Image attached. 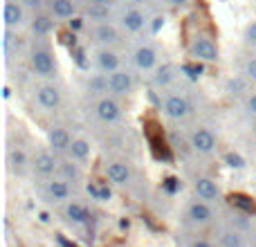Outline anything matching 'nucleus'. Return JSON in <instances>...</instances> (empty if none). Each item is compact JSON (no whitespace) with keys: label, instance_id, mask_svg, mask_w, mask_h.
<instances>
[{"label":"nucleus","instance_id":"obj_1","mask_svg":"<svg viewBox=\"0 0 256 247\" xmlns=\"http://www.w3.org/2000/svg\"><path fill=\"white\" fill-rule=\"evenodd\" d=\"M25 56L32 74L38 81L56 79L58 76V58L48 38H32V43L25 50Z\"/></svg>","mask_w":256,"mask_h":247},{"label":"nucleus","instance_id":"obj_2","mask_svg":"<svg viewBox=\"0 0 256 247\" xmlns=\"http://www.w3.org/2000/svg\"><path fill=\"white\" fill-rule=\"evenodd\" d=\"M126 56H128V63H130V70H135L137 74H150L155 68L162 66L164 50L153 38H146L132 45Z\"/></svg>","mask_w":256,"mask_h":247},{"label":"nucleus","instance_id":"obj_3","mask_svg":"<svg viewBox=\"0 0 256 247\" xmlns=\"http://www.w3.org/2000/svg\"><path fill=\"white\" fill-rule=\"evenodd\" d=\"M32 102L38 108L40 112H48V115H54L63 108L66 104V90L58 84L56 79H45L38 81V84L32 88Z\"/></svg>","mask_w":256,"mask_h":247},{"label":"nucleus","instance_id":"obj_4","mask_svg":"<svg viewBox=\"0 0 256 247\" xmlns=\"http://www.w3.org/2000/svg\"><path fill=\"white\" fill-rule=\"evenodd\" d=\"M160 110H162V115L166 117L168 122L180 124V122L191 120V117L196 115V104H194V99L186 92H182V90H168V92H164L162 102H160Z\"/></svg>","mask_w":256,"mask_h":247},{"label":"nucleus","instance_id":"obj_5","mask_svg":"<svg viewBox=\"0 0 256 247\" xmlns=\"http://www.w3.org/2000/svg\"><path fill=\"white\" fill-rule=\"evenodd\" d=\"M115 20L120 22V27L124 30L126 36H140L150 27V14L146 7H137V4L126 2L117 9Z\"/></svg>","mask_w":256,"mask_h":247},{"label":"nucleus","instance_id":"obj_6","mask_svg":"<svg viewBox=\"0 0 256 247\" xmlns=\"http://www.w3.org/2000/svg\"><path fill=\"white\" fill-rule=\"evenodd\" d=\"M86 36L88 43H92V48H122L126 34L120 27L117 20L108 22H94V25L86 27Z\"/></svg>","mask_w":256,"mask_h":247},{"label":"nucleus","instance_id":"obj_7","mask_svg":"<svg viewBox=\"0 0 256 247\" xmlns=\"http://www.w3.org/2000/svg\"><path fill=\"white\" fill-rule=\"evenodd\" d=\"M186 54L194 58L196 63H218L220 61V48H218V40L214 38L207 32H196L194 36L186 43Z\"/></svg>","mask_w":256,"mask_h":247},{"label":"nucleus","instance_id":"obj_8","mask_svg":"<svg viewBox=\"0 0 256 247\" xmlns=\"http://www.w3.org/2000/svg\"><path fill=\"white\" fill-rule=\"evenodd\" d=\"M104 176H106V180L110 182L112 186L128 189V186H132L137 173H135V166H132L130 160L122 158V155H115V158H106V162H104Z\"/></svg>","mask_w":256,"mask_h":247},{"label":"nucleus","instance_id":"obj_9","mask_svg":"<svg viewBox=\"0 0 256 247\" xmlns=\"http://www.w3.org/2000/svg\"><path fill=\"white\" fill-rule=\"evenodd\" d=\"M186 144L200 158H212L218 150V135L214 132L212 126L207 124H196L186 132Z\"/></svg>","mask_w":256,"mask_h":247},{"label":"nucleus","instance_id":"obj_10","mask_svg":"<svg viewBox=\"0 0 256 247\" xmlns=\"http://www.w3.org/2000/svg\"><path fill=\"white\" fill-rule=\"evenodd\" d=\"M90 110H92L94 120L99 124H106V126H115L124 120V104L120 97H112V94L94 97Z\"/></svg>","mask_w":256,"mask_h":247},{"label":"nucleus","instance_id":"obj_11","mask_svg":"<svg viewBox=\"0 0 256 247\" xmlns=\"http://www.w3.org/2000/svg\"><path fill=\"white\" fill-rule=\"evenodd\" d=\"M38 182H40V198L48 204H66L74 196V184H70L68 180H63L58 176Z\"/></svg>","mask_w":256,"mask_h":247},{"label":"nucleus","instance_id":"obj_12","mask_svg":"<svg viewBox=\"0 0 256 247\" xmlns=\"http://www.w3.org/2000/svg\"><path fill=\"white\" fill-rule=\"evenodd\" d=\"M124 54L120 48H92L90 52V61H92L94 72H102V74H110L115 70L124 68Z\"/></svg>","mask_w":256,"mask_h":247},{"label":"nucleus","instance_id":"obj_13","mask_svg":"<svg viewBox=\"0 0 256 247\" xmlns=\"http://www.w3.org/2000/svg\"><path fill=\"white\" fill-rule=\"evenodd\" d=\"M106 81H108V94H112V97L126 99L137 90V72L130 70V68H122V70L110 72V74H106Z\"/></svg>","mask_w":256,"mask_h":247},{"label":"nucleus","instance_id":"obj_14","mask_svg":"<svg viewBox=\"0 0 256 247\" xmlns=\"http://www.w3.org/2000/svg\"><path fill=\"white\" fill-rule=\"evenodd\" d=\"M58 164H61V158L54 150L38 148L36 153H32V176L38 180L54 178L58 173Z\"/></svg>","mask_w":256,"mask_h":247},{"label":"nucleus","instance_id":"obj_15","mask_svg":"<svg viewBox=\"0 0 256 247\" xmlns=\"http://www.w3.org/2000/svg\"><path fill=\"white\" fill-rule=\"evenodd\" d=\"M72 140H74L72 130L66 126V124H61V122L50 124V128L45 130V142H48V148L54 150L58 158H66V155H68V150H70V146H72Z\"/></svg>","mask_w":256,"mask_h":247},{"label":"nucleus","instance_id":"obj_16","mask_svg":"<svg viewBox=\"0 0 256 247\" xmlns=\"http://www.w3.org/2000/svg\"><path fill=\"white\" fill-rule=\"evenodd\" d=\"M30 9L20 0H4L2 4V27L12 32H20L30 22Z\"/></svg>","mask_w":256,"mask_h":247},{"label":"nucleus","instance_id":"obj_17","mask_svg":"<svg viewBox=\"0 0 256 247\" xmlns=\"http://www.w3.org/2000/svg\"><path fill=\"white\" fill-rule=\"evenodd\" d=\"M184 220L194 227H207L216 220V212H214V202H207V200H191L184 209Z\"/></svg>","mask_w":256,"mask_h":247},{"label":"nucleus","instance_id":"obj_18","mask_svg":"<svg viewBox=\"0 0 256 247\" xmlns=\"http://www.w3.org/2000/svg\"><path fill=\"white\" fill-rule=\"evenodd\" d=\"M4 162H7V171L12 173V176H16V178H25V176H30L32 173V155L27 153L20 144L9 146Z\"/></svg>","mask_w":256,"mask_h":247},{"label":"nucleus","instance_id":"obj_19","mask_svg":"<svg viewBox=\"0 0 256 247\" xmlns=\"http://www.w3.org/2000/svg\"><path fill=\"white\" fill-rule=\"evenodd\" d=\"M191 186H194L196 198H200V200L218 202V200L222 198L220 182H218V178H214V176H196L194 182H191Z\"/></svg>","mask_w":256,"mask_h":247},{"label":"nucleus","instance_id":"obj_20","mask_svg":"<svg viewBox=\"0 0 256 247\" xmlns=\"http://www.w3.org/2000/svg\"><path fill=\"white\" fill-rule=\"evenodd\" d=\"M54 16L48 12V9H40V12H34L30 16V22H27V30H30L32 38H50L54 32Z\"/></svg>","mask_w":256,"mask_h":247},{"label":"nucleus","instance_id":"obj_21","mask_svg":"<svg viewBox=\"0 0 256 247\" xmlns=\"http://www.w3.org/2000/svg\"><path fill=\"white\" fill-rule=\"evenodd\" d=\"M148 84L153 86L155 90L168 92V90H173L178 84V68L171 66V63H162V66L155 68L148 74Z\"/></svg>","mask_w":256,"mask_h":247},{"label":"nucleus","instance_id":"obj_22","mask_svg":"<svg viewBox=\"0 0 256 247\" xmlns=\"http://www.w3.org/2000/svg\"><path fill=\"white\" fill-rule=\"evenodd\" d=\"M48 9L54 20H72L84 12V0H48Z\"/></svg>","mask_w":256,"mask_h":247},{"label":"nucleus","instance_id":"obj_23","mask_svg":"<svg viewBox=\"0 0 256 247\" xmlns=\"http://www.w3.org/2000/svg\"><path fill=\"white\" fill-rule=\"evenodd\" d=\"M61 214L70 225H86L90 220V214H88V207L79 200H68L66 204H61Z\"/></svg>","mask_w":256,"mask_h":247},{"label":"nucleus","instance_id":"obj_24","mask_svg":"<svg viewBox=\"0 0 256 247\" xmlns=\"http://www.w3.org/2000/svg\"><path fill=\"white\" fill-rule=\"evenodd\" d=\"M56 176L63 178V180H68L70 184H79V182H84L86 171H84V164L74 162V160H70V158H61Z\"/></svg>","mask_w":256,"mask_h":247},{"label":"nucleus","instance_id":"obj_25","mask_svg":"<svg viewBox=\"0 0 256 247\" xmlns=\"http://www.w3.org/2000/svg\"><path fill=\"white\" fill-rule=\"evenodd\" d=\"M84 16H86V25H94V22L115 20V18H117V12H115V7H102V4H84Z\"/></svg>","mask_w":256,"mask_h":247},{"label":"nucleus","instance_id":"obj_26","mask_svg":"<svg viewBox=\"0 0 256 247\" xmlns=\"http://www.w3.org/2000/svg\"><path fill=\"white\" fill-rule=\"evenodd\" d=\"M66 158L74 160V162H79V164H86L92 158V142H90L88 137H74Z\"/></svg>","mask_w":256,"mask_h":247},{"label":"nucleus","instance_id":"obj_27","mask_svg":"<svg viewBox=\"0 0 256 247\" xmlns=\"http://www.w3.org/2000/svg\"><path fill=\"white\" fill-rule=\"evenodd\" d=\"M20 54V43H18V32H12V30H4L2 27V56H4V63L12 66L14 58Z\"/></svg>","mask_w":256,"mask_h":247},{"label":"nucleus","instance_id":"obj_28","mask_svg":"<svg viewBox=\"0 0 256 247\" xmlns=\"http://www.w3.org/2000/svg\"><path fill=\"white\" fill-rule=\"evenodd\" d=\"M218 240H220L222 247H245L243 234H240L238 230H234V227H225V230H220Z\"/></svg>","mask_w":256,"mask_h":247},{"label":"nucleus","instance_id":"obj_29","mask_svg":"<svg viewBox=\"0 0 256 247\" xmlns=\"http://www.w3.org/2000/svg\"><path fill=\"white\" fill-rule=\"evenodd\" d=\"M238 74L245 76L250 84H256V54H248L238 66Z\"/></svg>","mask_w":256,"mask_h":247},{"label":"nucleus","instance_id":"obj_30","mask_svg":"<svg viewBox=\"0 0 256 247\" xmlns=\"http://www.w3.org/2000/svg\"><path fill=\"white\" fill-rule=\"evenodd\" d=\"M240 106H243L245 115H248L250 120H256V90H250V92L245 94Z\"/></svg>","mask_w":256,"mask_h":247},{"label":"nucleus","instance_id":"obj_31","mask_svg":"<svg viewBox=\"0 0 256 247\" xmlns=\"http://www.w3.org/2000/svg\"><path fill=\"white\" fill-rule=\"evenodd\" d=\"M88 194L92 196L94 200H99V202L110 200V189H108V184H88Z\"/></svg>","mask_w":256,"mask_h":247},{"label":"nucleus","instance_id":"obj_32","mask_svg":"<svg viewBox=\"0 0 256 247\" xmlns=\"http://www.w3.org/2000/svg\"><path fill=\"white\" fill-rule=\"evenodd\" d=\"M243 43L248 50H256V20H250L243 30Z\"/></svg>","mask_w":256,"mask_h":247},{"label":"nucleus","instance_id":"obj_33","mask_svg":"<svg viewBox=\"0 0 256 247\" xmlns=\"http://www.w3.org/2000/svg\"><path fill=\"white\" fill-rule=\"evenodd\" d=\"M20 2L25 4L27 9H30V14L40 12V9H45V7H48V0H20Z\"/></svg>","mask_w":256,"mask_h":247},{"label":"nucleus","instance_id":"obj_34","mask_svg":"<svg viewBox=\"0 0 256 247\" xmlns=\"http://www.w3.org/2000/svg\"><path fill=\"white\" fill-rule=\"evenodd\" d=\"M84 4H102V7H117L120 0H84Z\"/></svg>","mask_w":256,"mask_h":247},{"label":"nucleus","instance_id":"obj_35","mask_svg":"<svg viewBox=\"0 0 256 247\" xmlns=\"http://www.w3.org/2000/svg\"><path fill=\"white\" fill-rule=\"evenodd\" d=\"M164 2H166L168 7H173V9H184V7H189L191 4V0H164Z\"/></svg>","mask_w":256,"mask_h":247},{"label":"nucleus","instance_id":"obj_36","mask_svg":"<svg viewBox=\"0 0 256 247\" xmlns=\"http://www.w3.org/2000/svg\"><path fill=\"white\" fill-rule=\"evenodd\" d=\"M189 247H214L209 240H204V238H196V240H191V245Z\"/></svg>","mask_w":256,"mask_h":247},{"label":"nucleus","instance_id":"obj_37","mask_svg":"<svg viewBox=\"0 0 256 247\" xmlns=\"http://www.w3.org/2000/svg\"><path fill=\"white\" fill-rule=\"evenodd\" d=\"M130 4H137V7H150L155 0H128Z\"/></svg>","mask_w":256,"mask_h":247},{"label":"nucleus","instance_id":"obj_38","mask_svg":"<svg viewBox=\"0 0 256 247\" xmlns=\"http://www.w3.org/2000/svg\"><path fill=\"white\" fill-rule=\"evenodd\" d=\"M252 132L256 135V120H252Z\"/></svg>","mask_w":256,"mask_h":247}]
</instances>
